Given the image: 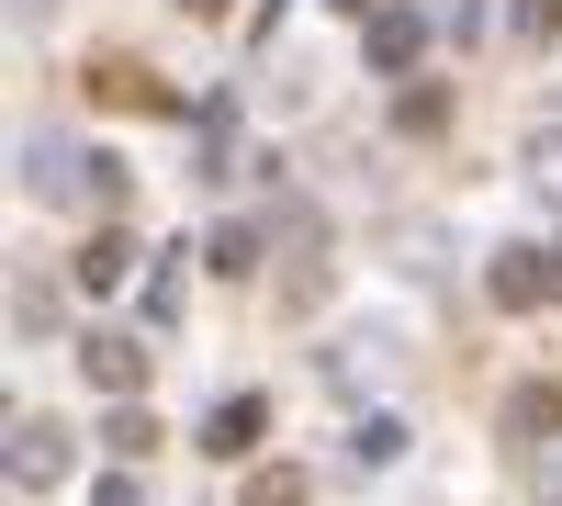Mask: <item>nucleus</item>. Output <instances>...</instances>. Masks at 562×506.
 Segmentation results:
<instances>
[{
  "instance_id": "nucleus-11",
  "label": "nucleus",
  "mask_w": 562,
  "mask_h": 506,
  "mask_svg": "<svg viewBox=\"0 0 562 506\" xmlns=\"http://www.w3.org/2000/svg\"><path fill=\"white\" fill-rule=\"evenodd\" d=\"M394 135H450V79H405L394 90Z\"/></svg>"
},
{
  "instance_id": "nucleus-24",
  "label": "nucleus",
  "mask_w": 562,
  "mask_h": 506,
  "mask_svg": "<svg viewBox=\"0 0 562 506\" xmlns=\"http://www.w3.org/2000/svg\"><path fill=\"white\" fill-rule=\"evenodd\" d=\"M338 12H360V23H371V12H383V0H338Z\"/></svg>"
},
{
  "instance_id": "nucleus-21",
  "label": "nucleus",
  "mask_w": 562,
  "mask_h": 506,
  "mask_svg": "<svg viewBox=\"0 0 562 506\" xmlns=\"http://www.w3.org/2000/svg\"><path fill=\"white\" fill-rule=\"evenodd\" d=\"M90 506H147V484H135V473H113V484L90 495Z\"/></svg>"
},
{
  "instance_id": "nucleus-16",
  "label": "nucleus",
  "mask_w": 562,
  "mask_h": 506,
  "mask_svg": "<svg viewBox=\"0 0 562 506\" xmlns=\"http://www.w3.org/2000/svg\"><path fill=\"white\" fill-rule=\"evenodd\" d=\"M12 327L45 338V327H57V293H45V282H12Z\"/></svg>"
},
{
  "instance_id": "nucleus-4",
  "label": "nucleus",
  "mask_w": 562,
  "mask_h": 506,
  "mask_svg": "<svg viewBox=\"0 0 562 506\" xmlns=\"http://www.w3.org/2000/svg\"><path fill=\"white\" fill-rule=\"evenodd\" d=\"M90 102H113V113H192L158 68H135V57H90Z\"/></svg>"
},
{
  "instance_id": "nucleus-3",
  "label": "nucleus",
  "mask_w": 562,
  "mask_h": 506,
  "mask_svg": "<svg viewBox=\"0 0 562 506\" xmlns=\"http://www.w3.org/2000/svg\"><path fill=\"white\" fill-rule=\"evenodd\" d=\"M428 12H416V0H383V12H371L360 23V45H371V68H383V79H416V68H428Z\"/></svg>"
},
{
  "instance_id": "nucleus-18",
  "label": "nucleus",
  "mask_w": 562,
  "mask_h": 506,
  "mask_svg": "<svg viewBox=\"0 0 562 506\" xmlns=\"http://www.w3.org/2000/svg\"><path fill=\"white\" fill-rule=\"evenodd\" d=\"M562 34V0H518V45H551Z\"/></svg>"
},
{
  "instance_id": "nucleus-23",
  "label": "nucleus",
  "mask_w": 562,
  "mask_h": 506,
  "mask_svg": "<svg viewBox=\"0 0 562 506\" xmlns=\"http://www.w3.org/2000/svg\"><path fill=\"white\" fill-rule=\"evenodd\" d=\"M12 12H23V23H45V12H57V0H12Z\"/></svg>"
},
{
  "instance_id": "nucleus-10",
  "label": "nucleus",
  "mask_w": 562,
  "mask_h": 506,
  "mask_svg": "<svg viewBox=\"0 0 562 506\" xmlns=\"http://www.w3.org/2000/svg\"><path fill=\"white\" fill-rule=\"evenodd\" d=\"M124 270H135V237H124V225H102V237H90V248L68 259V282H79V293H113Z\"/></svg>"
},
{
  "instance_id": "nucleus-20",
  "label": "nucleus",
  "mask_w": 562,
  "mask_h": 506,
  "mask_svg": "<svg viewBox=\"0 0 562 506\" xmlns=\"http://www.w3.org/2000/svg\"><path fill=\"white\" fill-rule=\"evenodd\" d=\"M439 34H450V45H473V34H484V0H439Z\"/></svg>"
},
{
  "instance_id": "nucleus-7",
  "label": "nucleus",
  "mask_w": 562,
  "mask_h": 506,
  "mask_svg": "<svg viewBox=\"0 0 562 506\" xmlns=\"http://www.w3.org/2000/svg\"><path fill=\"white\" fill-rule=\"evenodd\" d=\"M259 439H270V405H259V394H225L214 417H203V439H192V450H214V462H248Z\"/></svg>"
},
{
  "instance_id": "nucleus-13",
  "label": "nucleus",
  "mask_w": 562,
  "mask_h": 506,
  "mask_svg": "<svg viewBox=\"0 0 562 506\" xmlns=\"http://www.w3.org/2000/svg\"><path fill=\"white\" fill-rule=\"evenodd\" d=\"M383 462H405V417H360L349 428V473H383Z\"/></svg>"
},
{
  "instance_id": "nucleus-22",
  "label": "nucleus",
  "mask_w": 562,
  "mask_h": 506,
  "mask_svg": "<svg viewBox=\"0 0 562 506\" xmlns=\"http://www.w3.org/2000/svg\"><path fill=\"white\" fill-rule=\"evenodd\" d=\"M180 12H192V23H225V12H237V0H180Z\"/></svg>"
},
{
  "instance_id": "nucleus-8",
  "label": "nucleus",
  "mask_w": 562,
  "mask_h": 506,
  "mask_svg": "<svg viewBox=\"0 0 562 506\" xmlns=\"http://www.w3.org/2000/svg\"><path fill=\"white\" fill-rule=\"evenodd\" d=\"M192 180H237V102L225 90L192 113Z\"/></svg>"
},
{
  "instance_id": "nucleus-5",
  "label": "nucleus",
  "mask_w": 562,
  "mask_h": 506,
  "mask_svg": "<svg viewBox=\"0 0 562 506\" xmlns=\"http://www.w3.org/2000/svg\"><path fill=\"white\" fill-rule=\"evenodd\" d=\"M79 372L102 383L113 405H135V383H147V338H113V327H90V338H79Z\"/></svg>"
},
{
  "instance_id": "nucleus-2",
  "label": "nucleus",
  "mask_w": 562,
  "mask_h": 506,
  "mask_svg": "<svg viewBox=\"0 0 562 506\" xmlns=\"http://www.w3.org/2000/svg\"><path fill=\"white\" fill-rule=\"evenodd\" d=\"M484 293H495L506 315H540V304L562 293V248H529V237H506V248L484 259Z\"/></svg>"
},
{
  "instance_id": "nucleus-14",
  "label": "nucleus",
  "mask_w": 562,
  "mask_h": 506,
  "mask_svg": "<svg viewBox=\"0 0 562 506\" xmlns=\"http://www.w3.org/2000/svg\"><path fill=\"white\" fill-rule=\"evenodd\" d=\"M203 270L248 282V270H259V225H214V237H203Z\"/></svg>"
},
{
  "instance_id": "nucleus-12",
  "label": "nucleus",
  "mask_w": 562,
  "mask_h": 506,
  "mask_svg": "<svg viewBox=\"0 0 562 506\" xmlns=\"http://www.w3.org/2000/svg\"><path fill=\"white\" fill-rule=\"evenodd\" d=\"M158 439H169V428L147 417V405H113V417H102V450H113V462H147Z\"/></svg>"
},
{
  "instance_id": "nucleus-19",
  "label": "nucleus",
  "mask_w": 562,
  "mask_h": 506,
  "mask_svg": "<svg viewBox=\"0 0 562 506\" xmlns=\"http://www.w3.org/2000/svg\"><path fill=\"white\" fill-rule=\"evenodd\" d=\"M529 180H540V203H562V135H540V147H529Z\"/></svg>"
},
{
  "instance_id": "nucleus-9",
  "label": "nucleus",
  "mask_w": 562,
  "mask_h": 506,
  "mask_svg": "<svg viewBox=\"0 0 562 506\" xmlns=\"http://www.w3.org/2000/svg\"><path fill=\"white\" fill-rule=\"evenodd\" d=\"M506 439H518V450H551V439H562V383H518V394H506Z\"/></svg>"
},
{
  "instance_id": "nucleus-6",
  "label": "nucleus",
  "mask_w": 562,
  "mask_h": 506,
  "mask_svg": "<svg viewBox=\"0 0 562 506\" xmlns=\"http://www.w3.org/2000/svg\"><path fill=\"white\" fill-rule=\"evenodd\" d=\"M12 484H23V495L68 484V428H57V417H23V428H12Z\"/></svg>"
},
{
  "instance_id": "nucleus-1",
  "label": "nucleus",
  "mask_w": 562,
  "mask_h": 506,
  "mask_svg": "<svg viewBox=\"0 0 562 506\" xmlns=\"http://www.w3.org/2000/svg\"><path fill=\"white\" fill-rule=\"evenodd\" d=\"M23 192H34V203H90V192H102V158L68 147L57 124H34V135H23Z\"/></svg>"
},
{
  "instance_id": "nucleus-15",
  "label": "nucleus",
  "mask_w": 562,
  "mask_h": 506,
  "mask_svg": "<svg viewBox=\"0 0 562 506\" xmlns=\"http://www.w3.org/2000/svg\"><path fill=\"white\" fill-rule=\"evenodd\" d=\"M237 506H315V484L281 462V473H248V495H237Z\"/></svg>"
},
{
  "instance_id": "nucleus-17",
  "label": "nucleus",
  "mask_w": 562,
  "mask_h": 506,
  "mask_svg": "<svg viewBox=\"0 0 562 506\" xmlns=\"http://www.w3.org/2000/svg\"><path fill=\"white\" fill-rule=\"evenodd\" d=\"M180 259H192V248H180ZM180 259H158V270H147V315H158V327L180 315Z\"/></svg>"
}]
</instances>
